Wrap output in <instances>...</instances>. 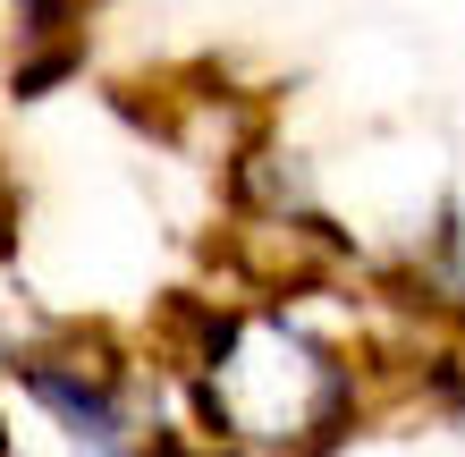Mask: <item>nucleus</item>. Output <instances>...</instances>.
Returning <instances> with one entry per match:
<instances>
[{"instance_id":"obj_1","label":"nucleus","mask_w":465,"mask_h":457,"mask_svg":"<svg viewBox=\"0 0 465 457\" xmlns=\"http://www.w3.org/2000/svg\"><path fill=\"white\" fill-rule=\"evenodd\" d=\"M339 280L170 288L144 322L178 415L229 457H339L372 432L390 356L331 305Z\"/></svg>"},{"instance_id":"obj_4","label":"nucleus","mask_w":465,"mask_h":457,"mask_svg":"<svg viewBox=\"0 0 465 457\" xmlns=\"http://www.w3.org/2000/svg\"><path fill=\"white\" fill-rule=\"evenodd\" d=\"M17 212H25V204H17V186H9V178H0V263H9V254H17Z\"/></svg>"},{"instance_id":"obj_2","label":"nucleus","mask_w":465,"mask_h":457,"mask_svg":"<svg viewBox=\"0 0 465 457\" xmlns=\"http://www.w3.org/2000/svg\"><path fill=\"white\" fill-rule=\"evenodd\" d=\"M17 407L43 415V432L68 457H153L178 432V390L161 373L144 331H111V322H43L17 331L0 356Z\"/></svg>"},{"instance_id":"obj_5","label":"nucleus","mask_w":465,"mask_h":457,"mask_svg":"<svg viewBox=\"0 0 465 457\" xmlns=\"http://www.w3.org/2000/svg\"><path fill=\"white\" fill-rule=\"evenodd\" d=\"M17 449V415H9V382H0V457Z\"/></svg>"},{"instance_id":"obj_3","label":"nucleus","mask_w":465,"mask_h":457,"mask_svg":"<svg viewBox=\"0 0 465 457\" xmlns=\"http://www.w3.org/2000/svg\"><path fill=\"white\" fill-rule=\"evenodd\" d=\"M9 9V51H94L102 0H0Z\"/></svg>"}]
</instances>
